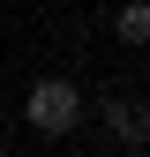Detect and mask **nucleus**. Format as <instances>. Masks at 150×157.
I'll use <instances>...</instances> for the list:
<instances>
[{
    "instance_id": "f257e3e1",
    "label": "nucleus",
    "mask_w": 150,
    "mask_h": 157,
    "mask_svg": "<svg viewBox=\"0 0 150 157\" xmlns=\"http://www.w3.org/2000/svg\"><path fill=\"white\" fill-rule=\"evenodd\" d=\"M23 112H30L38 135H75V120H83V90H75L68 75H45V82L23 97Z\"/></svg>"
},
{
    "instance_id": "f03ea898",
    "label": "nucleus",
    "mask_w": 150,
    "mask_h": 157,
    "mask_svg": "<svg viewBox=\"0 0 150 157\" xmlns=\"http://www.w3.org/2000/svg\"><path fill=\"white\" fill-rule=\"evenodd\" d=\"M105 127L120 135V142H143V105H135V97H120V105H105Z\"/></svg>"
},
{
    "instance_id": "7ed1b4c3",
    "label": "nucleus",
    "mask_w": 150,
    "mask_h": 157,
    "mask_svg": "<svg viewBox=\"0 0 150 157\" xmlns=\"http://www.w3.org/2000/svg\"><path fill=\"white\" fill-rule=\"evenodd\" d=\"M112 30H120V45H143V37H150V8H143V0H128V8L112 15Z\"/></svg>"
}]
</instances>
